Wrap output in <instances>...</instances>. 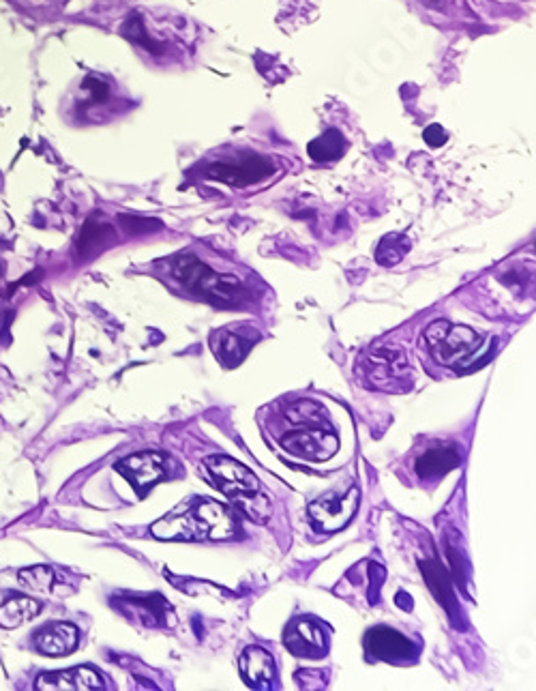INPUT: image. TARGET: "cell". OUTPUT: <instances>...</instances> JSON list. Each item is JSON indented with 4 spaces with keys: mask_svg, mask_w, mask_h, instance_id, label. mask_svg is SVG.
I'll return each mask as SVG.
<instances>
[{
    "mask_svg": "<svg viewBox=\"0 0 536 691\" xmlns=\"http://www.w3.org/2000/svg\"><path fill=\"white\" fill-rule=\"evenodd\" d=\"M292 430L281 438V447L296 458L322 462L329 460L339 449V438L333 432L324 408L314 402H296L286 410Z\"/></svg>",
    "mask_w": 536,
    "mask_h": 691,
    "instance_id": "1",
    "label": "cell"
},
{
    "mask_svg": "<svg viewBox=\"0 0 536 691\" xmlns=\"http://www.w3.org/2000/svg\"><path fill=\"white\" fill-rule=\"evenodd\" d=\"M208 473L213 475L217 488L226 494L247 518L256 522H266L271 518V503L260 490L258 477L247 466L226 455H213L206 460Z\"/></svg>",
    "mask_w": 536,
    "mask_h": 691,
    "instance_id": "2",
    "label": "cell"
},
{
    "mask_svg": "<svg viewBox=\"0 0 536 691\" xmlns=\"http://www.w3.org/2000/svg\"><path fill=\"white\" fill-rule=\"evenodd\" d=\"M172 273L185 286V290L198 292L202 299L213 301L217 305H228L236 301L238 282L232 277L219 275L208 269L202 260L191 254L176 256L172 262Z\"/></svg>",
    "mask_w": 536,
    "mask_h": 691,
    "instance_id": "3",
    "label": "cell"
},
{
    "mask_svg": "<svg viewBox=\"0 0 536 691\" xmlns=\"http://www.w3.org/2000/svg\"><path fill=\"white\" fill-rule=\"evenodd\" d=\"M425 344L438 363L464 370L472 359H476V350L481 348V335L468 327L438 320L427 327Z\"/></svg>",
    "mask_w": 536,
    "mask_h": 691,
    "instance_id": "4",
    "label": "cell"
},
{
    "mask_svg": "<svg viewBox=\"0 0 536 691\" xmlns=\"http://www.w3.org/2000/svg\"><path fill=\"white\" fill-rule=\"evenodd\" d=\"M271 174H273V161L256 153L238 155L236 159L219 161V164L206 168L208 179L228 183L232 187H247L253 183H260Z\"/></svg>",
    "mask_w": 536,
    "mask_h": 691,
    "instance_id": "5",
    "label": "cell"
},
{
    "mask_svg": "<svg viewBox=\"0 0 536 691\" xmlns=\"http://www.w3.org/2000/svg\"><path fill=\"white\" fill-rule=\"evenodd\" d=\"M365 649L374 659L389 661V664H412L419 657V646L404 634H399L397 629L386 625L367 631Z\"/></svg>",
    "mask_w": 536,
    "mask_h": 691,
    "instance_id": "6",
    "label": "cell"
},
{
    "mask_svg": "<svg viewBox=\"0 0 536 691\" xmlns=\"http://www.w3.org/2000/svg\"><path fill=\"white\" fill-rule=\"evenodd\" d=\"M359 509V490L352 488L348 494H329L322 496L320 501L309 505V518L316 524V528L324 533H337L344 528Z\"/></svg>",
    "mask_w": 536,
    "mask_h": 691,
    "instance_id": "7",
    "label": "cell"
},
{
    "mask_svg": "<svg viewBox=\"0 0 536 691\" xmlns=\"http://www.w3.org/2000/svg\"><path fill=\"white\" fill-rule=\"evenodd\" d=\"M367 376L380 389H397L412 376L404 350L397 346H382L367 359Z\"/></svg>",
    "mask_w": 536,
    "mask_h": 691,
    "instance_id": "8",
    "label": "cell"
},
{
    "mask_svg": "<svg viewBox=\"0 0 536 691\" xmlns=\"http://www.w3.org/2000/svg\"><path fill=\"white\" fill-rule=\"evenodd\" d=\"M116 473H121L133 488H136L138 496H146V492L157 485L163 477H166V458L155 451H142L125 458L114 466Z\"/></svg>",
    "mask_w": 536,
    "mask_h": 691,
    "instance_id": "9",
    "label": "cell"
},
{
    "mask_svg": "<svg viewBox=\"0 0 536 691\" xmlns=\"http://www.w3.org/2000/svg\"><path fill=\"white\" fill-rule=\"evenodd\" d=\"M151 533L157 539L166 541H202L208 539L206 526L202 524L198 511L193 509V503L185 507V511H174L170 516L161 518L151 526Z\"/></svg>",
    "mask_w": 536,
    "mask_h": 691,
    "instance_id": "10",
    "label": "cell"
},
{
    "mask_svg": "<svg viewBox=\"0 0 536 691\" xmlns=\"http://www.w3.org/2000/svg\"><path fill=\"white\" fill-rule=\"evenodd\" d=\"M284 644L296 655V657H309V659H320L326 655V636L324 629L311 619H294L288 629Z\"/></svg>",
    "mask_w": 536,
    "mask_h": 691,
    "instance_id": "11",
    "label": "cell"
},
{
    "mask_svg": "<svg viewBox=\"0 0 536 691\" xmlns=\"http://www.w3.org/2000/svg\"><path fill=\"white\" fill-rule=\"evenodd\" d=\"M35 689L39 691H88L106 689L101 674L91 666H78L61 672H48L37 676Z\"/></svg>",
    "mask_w": 536,
    "mask_h": 691,
    "instance_id": "12",
    "label": "cell"
},
{
    "mask_svg": "<svg viewBox=\"0 0 536 691\" xmlns=\"http://www.w3.org/2000/svg\"><path fill=\"white\" fill-rule=\"evenodd\" d=\"M33 644L41 655L65 657V655H71L73 651L78 649L80 629L71 623L54 621V623L43 625L37 631L35 638H33Z\"/></svg>",
    "mask_w": 536,
    "mask_h": 691,
    "instance_id": "13",
    "label": "cell"
},
{
    "mask_svg": "<svg viewBox=\"0 0 536 691\" xmlns=\"http://www.w3.org/2000/svg\"><path fill=\"white\" fill-rule=\"evenodd\" d=\"M193 509L198 511V516L202 524L206 526L208 539L223 541L232 539L238 533V520L234 516V511L226 505H221L217 501H208V498H196Z\"/></svg>",
    "mask_w": 536,
    "mask_h": 691,
    "instance_id": "14",
    "label": "cell"
},
{
    "mask_svg": "<svg viewBox=\"0 0 536 691\" xmlns=\"http://www.w3.org/2000/svg\"><path fill=\"white\" fill-rule=\"evenodd\" d=\"M238 666H241V674L249 687L253 689L273 687L275 659L266 649H262V646H247L241 659H238Z\"/></svg>",
    "mask_w": 536,
    "mask_h": 691,
    "instance_id": "15",
    "label": "cell"
},
{
    "mask_svg": "<svg viewBox=\"0 0 536 691\" xmlns=\"http://www.w3.org/2000/svg\"><path fill=\"white\" fill-rule=\"evenodd\" d=\"M461 464V455L453 445H436L427 449L414 464L416 475L423 481H438L444 475H449Z\"/></svg>",
    "mask_w": 536,
    "mask_h": 691,
    "instance_id": "16",
    "label": "cell"
},
{
    "mask_svg": "<svg viewBox=\"0 0 536 691\" xmlns=\"http://www.w3.org/2000/svg\"><path fill=\"white\" fill-rule=\"evenodd\" d=\"M421 571L423 576L431 588V593L436 595V599L440 601V606L449 614V619L455 623V627L461 625V608L457 606V599L453 593V586L449 576H446V571L442 569V565L438 561H423L421 563Z\"/></svg>",
    "mask_w": 536,
    "mask_h": 691,
    "instance_id": "17",
    "label": "cell"
},
{
    "mask_svg": "<svg viewBox=\"0 0 536 691\" xmlns=\"http://www.w3.org/2000/svg\"><path fill=\"white\" fill-rule=\"evenodd\" d=\"M41 604L20 593H5L0 597V627L16 629L26 621H33L41 612Z\"/></svg>",
    "mask_w": 536,
    "mask_h": 691,
    "instance_id": "18",
    "label": "cell"
},
{
    "mask_svg": "<svg viewBox=\"0 0 536 691\" xmlns=\"http://www.w3.org/2000/svg\"><path fill=\"white\" fill-rule=\"evenodd\" d=\"M346 149H348V142L344 136H341V131L329 129L320 138L309 142L307 153L314 161H322V164H326V161H335L339 157H344Z\"/></svg>",
    "mask_w": 536,
    "mask_h": 691,
    "instance_id": "19",
    "label": "cell"
},
{
    "mask_svg": "<svg viewBox=\"0 0 536 691\" xmlns=\"http://www.w3.org/2000/svg\"><path fill=\"white\" fill-rule=\"evenodd\" d=\"M256 344L253 340H247L241 333H228L223 331L219 335V346H215V352L219 359L226 361V365H236L241 363L243 357L251 350V346Z\"/></svg>",
    "mask_w": 536,
    "mask_h": 691,
    "instance_id": "20",
    "label": "cell"
},
{
    "mask_svg": "<svg viewBox=\"0 0 536 691\" xmlns=\"http://www.w3.org/2000/svg\"><path fill=\"white\" fill-rule=\"evenodd\" d=\"M106 239H114V232L108 224H88L84 228V232L80 234V241H78V247H80V256L84 254L86 258H91L93 254L101 252L103 247H106Z\"/></svg>",
    "mask_w": 536,
    "mask_h": 691,
    "instance_id": "21",
    "label": "cell"
},
{
    "mask_svg": "<svg viewBox=\"0 0 536 691\" xmlns=\"http://www.w3.org/2000/svg\"><path fill=\"white\" fill-rule=\"evenodd\" d=\"M410 249V241L404 237V234H389V237H384L376 249V260L382 264V267H393V264L401 262V258L406 256V252Z\"/></svg>",
    "mask_w": 536,
    "mask_h": 691,
    "instance_id": "22",
    "label": "cell"
},
{
    "mask_svg": "<svg viewBox=\"0 0 536 691\" xmlns=\"http://www.w3.org/2000/svg\"><path fill=\"white\" fill-rule=\"evenodd\" d=\"M18 582L35 593H50L54 586V569L48 565H35L18 573Z\"/></svg>",
    "mask_w": 536,
    "mask_h": 691,
    "instance_id": "23",
    "label": "cell"
},
{
    "mask_svg": "<svg viewBox=\"0 0 536 691\" xmlns=\"http://www.w3.org/2000/svg\"><path fill=\"white\" fill-rule=\"evenodd\" d=\"M384 576H386L384 567H380V565H376V563H371V567H369V578H371L369 601H371V604H378V601H380V586H382Z\"/></svg>",
    "mask_w": 536,
    "mask_h": 691,
    "instance_id": "24",
    "label": "cell"
},
{
    "mask_svg": "<svg viewBox=\"0 0 536 691\" xmlns=\"http://www.w3.org/2000/svg\"><path fill=\"white\" fill-rule=\"evenodd\" d=\"M123 31H125V35L131 37L133 41H144V46L148 48V52H151V50L155 48V46H153V41H148L144 26H142V22H140L138 18H131V20L125 24ZM153 52H155V50H153Z\"/></svg>",
    "mask_w": 536,
    "mask_h": 691,
    "instance_id": "25",
    "label": "cell"
},
{
    "mask_svg": "<svg viewBox=\"0 0 536 691\" xmlns=\"http://www.w3.org/2000/svg\"><path fill=\"white\" fill-rule=\"evenodd\" d=\"M425 142L429 146H434V149H438V146H442L446 142V131L440 127V125H429L425 129V134H423Z\"/></svg>",
    "mask_w": 536,
    "mask_h": 691,
    "instance_id": "26",
    "label": "cell"
},
{
    "mask_svg": "<svg viewBox=\"0 0 536 691\" xmlns=\"http://www.w3.org/2000/svg\"><path fill=\"white\" fill-rule=\"evenodd\" d=\"M121 222L123 226L129 230V232H136L138 228H144V230H153V226L159 228V224H153L155 219H138V217H121Z\"/></svg>",
    "mask_w": 536,
    "mask_h": 691,
    "instance_id": "27",
    "label": "cell"
},
{
    "mask_svg": "<svg viewBox=\"0 0 536 691\" xmlns=\"http://www.w3.org/2000/svg\"><path fill=\"white\" fill-rule=\"evenodd\" d=\"M419 3H423L425 7H431V9H438V11L446 9V0H419Z\"/></svg>",
    "mask_w": 536,
    "mask_h": 691,
    "instance_id": "28",
    "label": "cell"
},
{
    "mask_svg": "<svg viewBox=\"0 0 536 691\" xmlns=\"http://www.w3.org/2000/svg\"><path fill=\"white\" fill-rule=\"evenodd\" d=\"M397 604L404 608V610H412V601H410V595L406 593H397Z\"/></svg>",
    "mask_w": 536,
    "mask_h": 691,
    "instance_id": "29",
    "label": "cell"
}]
</instances>
